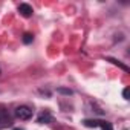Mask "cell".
I'll return each instance as SVG.
<instances>
[{
    "label": "cell",
    "instance_id": "6da1fadb",
    "mask_svg": "<svg viewBox=\"0 0 130 130\" xmlns=\"http://www.w3.org/2000/svg\"><path fill=\"white\" fill-rule=\"evenodd\" d=\"M12 125V118L11 115L8 113V110L5 109H0V130H3L6 127Z\"/></svg>",
    "mask_w": 130,
    "mask_h": 130
},
{
    "label": "cell",
    "instance_id": "7a4b0ae2",
    "mask_svg": "<svg viewBox=\"0 0 130 130\" xmlns=\"http://www.w3.org/2000/svg\"><path fill=\"white\" fill-rule=\"evenodd\" d=\"M15 116L20 119H29L32 116V109L28 106H19L15 109Z\"/></svg>",
    "mask_w": 130,
    "mask_h": 130
},
{
    "label": "cell",
    "instance_id": "3957f363",
    "mask_svg": "<svg viewBox=\"0 0 130 130\" xmlns=\"http://www.w3.org/2000/svg\"><path fill=\"white\" fill-rule=\"evenodd\" d=\"M19 12L23 15V17H31L32 15V8L28 5V3H22L19 6Z\"/></svg>",
    "mask_w": 130,
    "mask_h": 130
},
{
    "label": "cell",
    "instance_id": "277c9868",
    "mask_svg": "<svg viewBox=\"0 0 130 130\" xmlns=\"http://www.w3.org/2000/svg\"><path fill=\"white\" fill-rule=\"evenodd\" d=\"M51 121H52V116H51L49 112H41L38 115V119H37V122H40V124H47Z\"/></svg>",
    "mask_w": 130,
    "mask_h": 130
},
{
    "label": "cell",
    "instance_id": "5b68a950",
    "mask_svg": "<svg viewBox=\"0 0 130 130\" xmlns=\"http://www.w3.org/2000/svg\"><path fill=\"white\" fill-rule=\"evenodd\" d=\"M100 127H101L103 130H113V128H112V124L107 122V121H101V122H100Z\"/></svg>",
    "mask_w": 130,
    "mask_h": 130
},
{
    "label": "cell",
    "instance_id": "8992f818",
    "mask_svg": "<svg viewBox=\"0 0 130 130\" xmlns=\"http://www.w3.org/2000/svg\"><path fill=\"white\" fill-rule=\"evenodd\" d=\"M32 40H34V37H32L31 34H25V35H23V43L28 44V43H31Z\"/></svg>",
    "mask_w": 130,
    "mask_h": 130
},
{
    "label": "cell",
    "instance_id": "52a82bcc",
    "mask_svg": "<svg viewBox=\"0 0 130 130\" xmlns=\"http://www.w3.org/2000/svg\"><path fill=\"white\" fill-rule=\"evenodd\" d=\"M109 61H112L113 64H118V66H119L121 69H124V71H128V69H127V66H124V64H121V63H118V61H116V60H113V58H109Z\"/></svg>",
    "mask_w": 130,
    "mask_h": 130
},
{
    "label": "cell",
    "instance_id": "ba28073f",
    "mask_svg": "<svg viewBox=\"0 0 130 130\" xmlns=\"http://www.w3.org/2000/svg\"><path fill=\"white\" fill-rule=\"evenodd\" d=\"M122 96H124L125 100H128V87H125V89L122 90Z\"/></svg>",
    "mask_w": 130,
    "mask_h": 130
},
{
    "label": "cell",
    "instance_id": "9c48e42d",
    "mask_svg": "<svg viewBox=\"0 0 130 130\" xmlns=\"http://www.w3.org/2000/svg\"><path fill=\"white\" fill-rule=\"evenodd\" d=\"M60 92H63V93H71V90H66V89H60Z\"/></svg>",
    "mask_w": 130,
    "mask_h": 130
},
{
    "label": "cell",
    "instance_id": "30bf717a",
    "mask_svg": "<svg viewBox=\"0 0 130 130\" xmlns=\"http://www.w3.org/2000/svg\"><path fill=\"white\" fill-rule=\"evenodd\" d=\"M14 130H22V128H14Z\"/></svg>",
    "mask_w": 130,
    "mask_h": 130
}]
</instances>
